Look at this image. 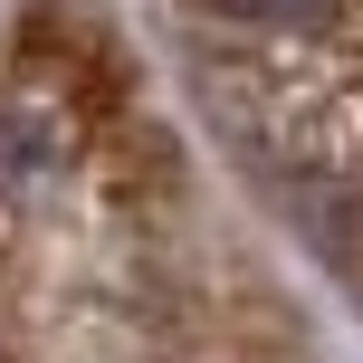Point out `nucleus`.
<instances>
[{"instance_id": "nucleus-2", "label": "nucleus", "mask_w": 363, "mask_h": 363, "mask_svg": "<svg viewBox=\"0 0 363 363\" xmlns=\"http://www.w3.org/2000/svg\"><path fill=\"white\" fill-rule=\"evenodd\" d=\"M163 38L249 201L363 315V0H163Z\"/></svg>"}, {"instance_id": "nucleus-1", "label": "nucleus", "mask_w": 363, "mask_h": 363, "mask_svg": "<svg viewBox=\"0 0 363 363\" xmlns=\"http://www.w3.org/2000/svg\"><path fill=\"white\" fill-rule=\"evenodd\" d=\"M96 115V201L57 211L29 163H0V363H325L306 315L239 268L163 163H115Z\"/></svg>"}]
</instances>
